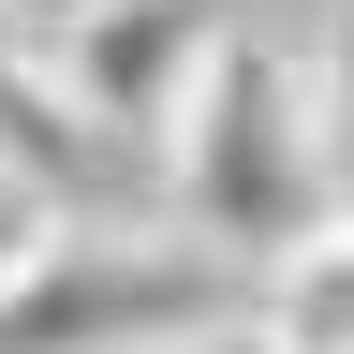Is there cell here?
<instances>
[{"mask_svg": "<svg viewBox=\"0 0 354 354\" xmlns=\"http://www.w3.org/2000/svg\"><path fill=\"white\" fill-rule=\"evenodd\" d=\"M162 177H177V221H192L207 251H251L281 266L310 221L339 207V148H325V104H310V74L281 44H221L207 88L162 118Z\"/></svg>", "mask_w": 354, "mask_h": 354, "instance_id": "6da1fadb", "label": "cell"}, {"mask_svg": "<svg viewBox=\"0 0 354 354\" xmlns=\"http://www.w3.org/2000/svg\"><path fill=\"white\" fill-rule=\"evenodd\" d=\"M192 325H221L207 266L148 236H59L0 295V354H118V339H192Z\"/></svg>", "mask_w": 354, "mask_h": 354, "instance_id": "7a4b0ae2", "label": "cell"}, {"mask_svg": "<svg viewBox=\"0 0 354 354\" xmlns=\"http://www.w3.org/2000/svg\"><path fill=\"white\" fill-rule=\"evenodd\" d=\"M221 44H236L221 0H74V30H59V88H74L88 133H148V148H162V118L207 88Z\"/></svg>", "mask_w": 354, "mask_h": 354, "instance_id": "3957f363", "label": "cell"}, {"mask_svg": "<svg viewBox=\"0 0 354 354\" xmlns=\"http://www.w3.org/2000/svg\"><path fill=\"white\" fill-rule=\"evenodd\" d=\"M251 310H266L295 354H354V192L310 221L281 266H266V295H251Z\"/></svg>", "mask_w": 354, "mask_h": 354, "instance_id": "277c9868", "label": "cell"}, {"mask_svg": "<svg viewBox=\"0 0 354 354\" xmlns=\"http://www.w3.org/2000/svg\"><path fill=\"white\" fill-rule=\"evenodd\" d=\"M44 251H59V207H44V177H30V162H0V295H15Z\"/></svg>", "mask_w": 354, "mask_h": 354, "instance_id": "5b68a950", "label": "cell"}, {"mask_svg": "<svg viewBox=\"0 0 354 354\" xmlns=\"http://www.w3.org/2000/svg\"><path fill=\"white\" fill-rule=\"evenodd\" d=\"M310 104H325V148H339V177H354V15L325 30V59H310Z\"/></svg>", "mask_w": 354, "mask_h": 354, "instance_id": "8992f818", "label": "cell"}]
</instances>
